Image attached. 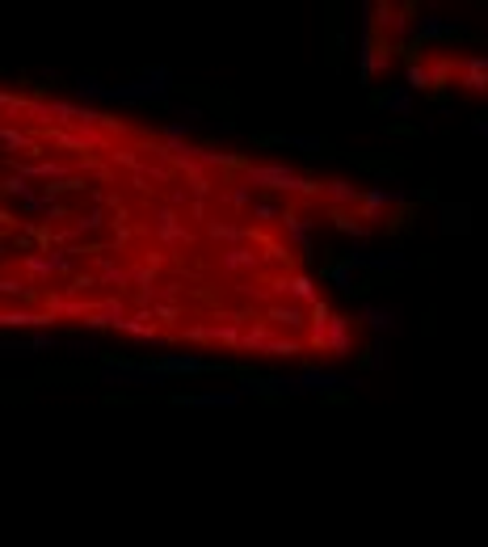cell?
<instances>
[{"mask_svg": "<svg viewBox=\"0 0 488 547\" xmlns=\"http://www.w3.org/2000/svg\"><path fill=\"white\" fill-rule=\"evenodd\" d=\"M248 186H261V190H287V194H324V181H307L299 177L295 169H287V164H257V169H248Z\"/></svg>", "mask_w": 488, "mask_h": 547, "instance_id": "1", "label": "cell"}, {"mask_svg": "<svg viewBox=\"0 0 488 547\" xmlns=\"http://www.w3.org/2000/svg\"><path fill=\"white\" fill-rule=\"evenodd\" d=\"M311 328V346L316 350H329L333 358H350L354 354V316H337L324 320V324H307Z\"/></svg>", "mask_w": 488, "mask_h": 547, "instance_id": "2", "label": "cell"}, {"mask_svg": "<svg viewBox=\"0 0 488 547\" xmlns=\"http://www.w3.org/2000/svg\"><path fill=\"white\" fill-rule=\"evenodd\" d=\"M147 370L156 375H194V370H232L228 362H206L202 354H160V358H143Z\"/></svg>", "mask_w": 488, "mask_h": 547, "instance_id": "3", "label": "cell"}, {"mask_svg": "<svg viewBox=\"0 0 488 547\" xmlns=\"http://www.w3.org/2000/svg\"><path fill=\"white\" fill-rule=\"evenodd\" d=\"M413 34H417V42H451V38H467V26L455 17L421 13V17H413Z\"/></svg>", "mask_w": 488, "mask_h": 547, "instance_id": "4", "label": "cell"}, {"mask_svg": "<svg viewBox=\"0 0 488 547\" xmlns=\"http://www.w3.org/2000/svg\"><path fill=\"white\" fill-rule=\"evenodd\" d=\"M408 202V190H383V186H370V190H362V202H358V210H362V219H383L388 215V206H404Z\"/></svg>", "mask_w": 488, "mask_h": 547, "instance_id": "5", "label": "cell"}, {"mask_svg": "<svg viewBox=\"0 0 488 547\" xmlns=\"http://www.w3.org/2000/svg\"><path fill=\"white\" fill-rule=\"evenodd\" d=\"M358 320H362L366 328H374L379 337H388V333H400L404 312H400L396 303H362V307H358Z\"/></svg>", "mask_w": 488, "mask_h": 547, "instance_id": "6", "label": "cell"}, {"mask_svg": "<svg viewBox=\"0 0 488 547\" xmlns=\"http://www.w3.org/2000/svg\"><path fill=\"white\" fill-rule=\"evenodd\" d=\"M455 76L467 93H488V55H463L455 64Z\"/></svg>", "mask_w": 488, "mask_h": 547, "instance_id": "7", "label": "cell"}, {"mask_svg": "<svg viewBox=\"0 0 488 547\" xmlns=\"http://www.w3.org/2000/svg\"><path fill=\"white\" fill-rule=\"evenodd\" d=\"M169 400L173 404H194V409H232L240 400V392H228V388L224 392H198V396L186 392V396H169Z\"/></svg>", "mask_w": 488, "mask_h": 547, "instance_id": "8", "label": "cell"}, {"mask_svg": "<svg viewBox=\"0 0 488 547\" xmlns=\"http://www.w3.org/2000/svg\"><path fill=\"white\" fill-rule=\"evenodd\" d=\"M467 215H471L467 202H446V206H442V219H438L442 236H463V232L471 228V219H467Z\"/></svg>", "mask_w": 488, "mask_h": 547, "instance_id": "9", "label": "cell"}, {"mask_svg": "<svg viewBox=\"0 0 488 547\" xmlns=\"http://www.w3.org/2000/svg\"><path fill=\"white\" fill-rule=\"evenodd\" d=\"M374 109H388V114H400V118H408L413 114V93L400 84V89H388V93H379L374 97Z\"/></svg>", "mask_w": 488, "mask_h": 547, "instance_id": "10", "label": "cell"}, {"mask_svg": "<svg viewBox=\"0 0 488 547\" xmlns=\"http://www.w3.org/2000/svg\"><path fill=\"white\" fill-rule=\"evenodd\" d=\"M287 295H291V303H299V307H311L320 295H316V283L307 278V274H295V278H287V283H278Z\"/></svg>", "mask_w": 488, "mask_h": 547, "instance_id": "11", "label": "cell"}, {"mask_svg": "<svg viewBox=\"0 0 488 547\" xmlns=\"http://www.w3.org/2000/svg\"><path fill=\"white\" fill-rule=\"evenodd\" d=\"M282 224H287L291 240H299L303 257H311V219L307 215H295V210H282Z\"/></svg>", "mask_w": 488, "mask_h": 547, "instance_id": "12", "label": "cell"}, {"mask_svg": "<svg viewBox=\"0 0 488 547\" xmlns=\"http://www.w3.org/2000/svg\"><path fill=\"white\" fill-rule=\"evenodd\" d=\"M324 198H329L337 210H345V206H358L362 202V190L354 181H329V186H324Z\"/></svg>", "mask_w": 488, "mask_h": 547, "instance_id": "13", "label": "cell"}, {"mask_svg": "<svg viewBox=\"0 0 488 547\" xmlns=\"http://www.w3.org/2000/svg\"><path fill=\"white\" fill-rule=\"evenodd\" d=\"M269 320L282 324V328H307V307H299V303H274V307H269Z\"/></svg>", "mask_w": 488, "mask_h": 547, "instance_id": "14", "label": "cell"}, {"mask_svg": "<svg viewBox=\"0 0 488 547\" xmlns=\"http://www.w3.org/2000/svg\"><path fill=\"white\" fill-rule=\"evenodd\" d=\"M408 265H413L408 253H370L366 257V269H374V274H400Z\"/></svg>", "mask_w": 488, "mask_h": 547, "instance_id": "15", "label": "cell"}, {"mask_svg": "<svg viewBox=\"0 0 488 547\" xmlns=\"http://www.w3.org/2000/svg\"><path fill=\"white\" fill-rule=\"evenodd\" d=\"M324 278H329L341 295H358V278H354V269L345 261H333V265H324Z\"/></svg>", "mask_w": 488, "mask_h": 547, "instance_id": "16", "label": "cell"}, {"mask_svg": "<svg viewBox=\"0 0 488 547\" xmlns=\"http://www.w3.org/2000/svg\"><path fill=\"white\" fill-rule=\"evenodd\" d=\"M404 89H408V93L433 89V72H429V64H425V60H408V68H404Z\"/></svg>", "mask_w": 488, "mask_h": 547, "instance_id": "17", "label": "cell"}, {"mask_svg": "<svg viewBox=\"0 0 488 547\" xmlns=\"http://www.w3.org/2000/svg\"><path fill=\"white\" fill-rule=\"evenodd\" d=\"M333 224H337V232L354 236L358 244H366V240H370V224H358V215H350V210H333Z\"/></svg>", "mask_w": 488, "mask_h": 547, "instance_id": "18", "label": "cell"}, {"mask_svg": "<svg viewBox=\"0 0 488 547\" xmlns=\"http://www.w3.org/2000/svg\"><path fill=\"white\" fill-rule=\"evenodd\" d=\"M287 147H295V152H307V156H333V147L324 143L320 135H287Z\"/></svg>", "mask_w": 488, "mask_h": 547, "instance_id": "19", "label": "cell"}, {"mask_svg": "<svg viewBox=\"0 0 488 547\" xmlns=\"http://www.w3.org/2000/svg\"><path fill=\"white\" fill-rule=\"evenodd\" d=\"M0 324H9V328H38V324H51V316H42V312H5Z\"/></svg>", "mask_w": 488, "mask_h": 547, "instance_id": "20", "label": "cell"}, {"mask_svg": "<svg viewBox=\"0 0 488 547\" xmlns=\"http://www.w3.org/2000/svg\"><path fill=\"white\" fill-rule=\"evenodd\" d=\"M265 354H274V358H295V354H303V341H299V337H269Z\"/></svg>", "mask_w": 488, "mask_h": 547, "instance_id": "21", "label": "cell"}, {"mask_svg": "<svg viewBox=\"0 0 488 547\" xmlns=\"http://www.w3.org/2000/svg\"><path fill=\"white\" fill-rule=\"evenodd\" d=\"M76 97H93V101H110V89H105L97 76H76Z\"/></svg>", "mask_w": 488, "mask_h": 547, "instance_id": "22", "label": "cell"}, {"mask_svg": "<svg viewBox=\"0 0 488 547\" xmlns=\"http://www.w3.org/2000/svg\"><path fill=\"white\" fill-rule=\"evenodd\" d=\"M392 358H388V337H374V346H370V354L362 358V366H370V370H383Z\"/></svg>", "mask_w": 488, "mask_h": 547, "instance_id": "23", "label": "cell"}, {"mask_svg": "<svg viewBox=\"0 0 488 547\" xmlns=\"http://www.w3.org/2000/svg\"><path fill=\"white\" fill-rule=\"evenodd\" d=\"M274 215H282L278 202H269V198H257L253 202V219H274Z\"/></svg>", "mask_w": 488, "mask_h": 547, "instance_id": "24", "label": "cell"}, {"mask_svg": "<svg viewBox=\"0 0 488 547\" xmlns=\"http://www.w3.org/2000/svg\"><path fill=\"white\" fill-rule=\"evenodd\" d=\"M228 202H232L236 210H240V206H248V202H253V186H248V181H240V186L228 194Z\"/></svg>", "mask_w": 488, "mask_h": 547, "instance_id": "25", "label": "cell"}, {"mask_svg": "<svg viewBox=\"0 0 488 547\" xmlns=\"http://www.w3.org/2000/svg\"><path fill=\"white\" fill-rule=\"evenodd\" d=\"M224 265H257V257H253L248 249H232V253L224 257Z\"/></svg>", "mask_w": 488, "mask_h": 547, "instance_id": "26", "label": "cell"}, {"mask_svg": "<svg viewBox=\"0 0 488 547\" xmlns=\"http://www.w3.org/2000/svg\"><path fill=\"white\" fill-rule=\"evenodd\" d=\"M64 350H72L76 358H89V354H97V341H64Z\"/></svg>", "mask_w": 488, "mask_h": 547, "instance_id": "27", "label": "cell"}, {"mask_svg": "<svg viewBox=\"0 0 488 547\" xmlns=\"http://www.w3.org/2000/svg\"><path fill=\"white\" fill-rule=\"evenodd\" d=\"M51 346H60V337H51V333H38L26 341V350H51Z\"/></svg>", "mask_w": 488, "mask_h": 547, "instance_id": "28", "label": "cell"}, {"mask_svg": "<svg viewBox=\"0 0 488 547\" xmlns=\"http://www.w3.org/2000/svg\"><path fill=\"white\" fill-rule=\"evenodd\" d=\"M173 109H177L186 123H202V118H206V114H202V105H173Z\"/></svg>", "mask_w": 488, "mask_h": 547, "instance_id": "29", "label": "cell"}, {"mask_svg": "<svg viewBox=\"0 0 488 547\" xmlns=\"http://www.w3.org/2000/svg\"><path fill=\"white\" fill-rule=\"evenodd\" d=\"M210 236H215V240H240V228H219V224H215Z\"/></svg>", "mask_w": 488, "mask_h": 547, "instance_id": "30", "label": "cell"}, {"mask_svg": "<svg viewBox=\"0 0 488 547\" xmlns=\"http://www.w3.org/2000/svg\"><path fill=\"white\" fill-rule=\"evenodd\" d=\"M417 198H425V202H433V198H438V190H433V181H429V186H421V190H417Z\"/></svg>", "mask_w": 488, "mask_h": 547, "instance_id": "31", "label": "cell"}, {"mask_svg": "<svg viewBox=\"0 0 488 547\" xmlns=\"http://www.w3.org/2000/svg\"><path fill=\"white\" fill-rule=\"evenodd\" d=\"M471 131H476L480 139H488V118H476V123H471Z\"/></svg>", "mask_w": 488, "mask_h": 547, "instance_id": "32", "label": "cell"}]
</instances>
